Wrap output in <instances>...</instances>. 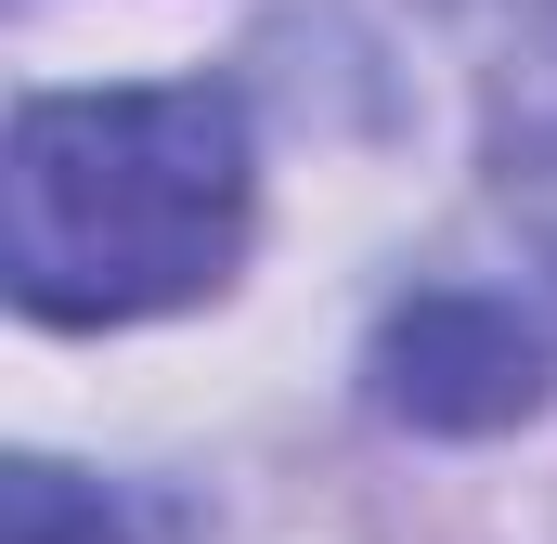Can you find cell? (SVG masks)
Listing matches in <instances>:
<instances>
[{
	"label": "cell",
	"instance_id": "1",
	"mask_svg": "<svg viewBox=\"0 0 557 544\" xmlns=\"http://www.w3.org/2000/svg\"><path fill=\"white\" fill-rule=\"evenodd\" d=\"M247 104L221 78L26 91L0 156V272L26 324H143L247 260Z\"/></svg>",
	"mask_w": 557,
	"mask_h": 544
},
{
	"label": "cell",
	"instance_id": "2",
	"mask_svg": "<svg viewBox=\"0 0 557 544\" xmlns=\"http://www.w3.org/2000/svg\"><path fill=\"white\" fill-rule=\"evenodd\" d=\"M363 403L428 441H493L545 403V324L493 285H416L363 350Z\"/></svg>",
	"mask_w": 557,
	"mask_h": 544
},
{
	"label": "cell",
	"instance_id": "3",
	"mask_svg": "<svg viewBox=\"0 0 557 544\" xmlns=\"http://www.w3.org/2000/svg\"><path fill=\"white\" fill-rule=\"evenodd\" d=\"M480 156H493L506 221H519L532 260L557 272V13L506 39V65H493V91H480Z\"/></svg>",
	"mask_w": 557,
	"mask_h": 544
},
{
	"label": "cell",
	"instance_id": "4",
	"mask_svg": "<svg viewBox=\"0 0 557 544\" xmlns=\"http://www.w3.org/2000/svg\"><path fill=\"white\" fill-rule=\"evenodd\" d=\"M0 506H13V544H169V519L143 493H104V480H78L52 454H26L0 480Z\"/></svg>",
	"mask_w": 557,
	"mask_h": 544
}]
</instances>
